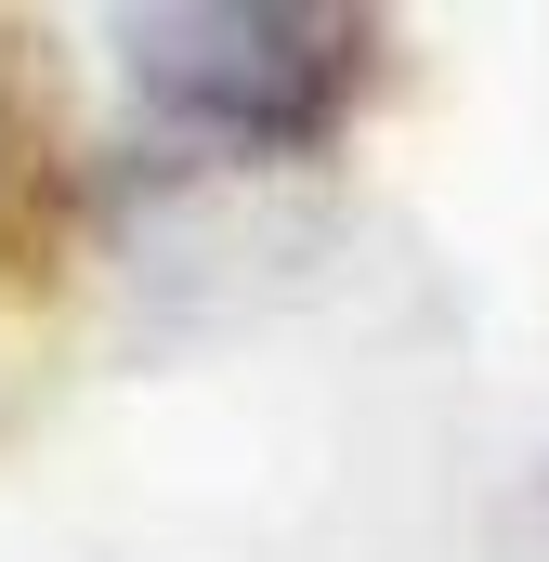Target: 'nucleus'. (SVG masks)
<instances>
[{"instance_id": "f257e3e1", "label": "nucleus", "mask_w": 549, "mask_h": 562, "mask_svg": "<svg viewBox=\"0 0 549 562\" xmlns=\"http://www.w3.org/2000/svg\"><path fill=\"white\" fill-rule=\"evenodd\" d=\"M380 53H393L380 13H327V0H197V13L119 26L132 119L210 157H327L354 132Z\"/></svg>"}]
</instances>
